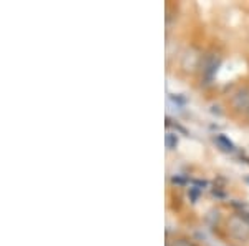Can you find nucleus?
Listing matches in <instances>:
<instances>
[{
    "label": "nucleus",
    "mask_w": 249,
    "mask_h": 246,
    "mask_svg": "<svg viewBox=\"0 0 249 246\" xmlns=\"http://www.w3.org/2000/svg\"><path fill=\"white\" fill-rule=\"evenodd\" d=\"M228 233L236 241H248L249 240V213L241 211L234 213L228 218Z\"/></svg>",
    "instance_id": "obj_1"
},
{
    "label": "nucleus",
    "mask_w": 249,
    "mask_h": 246,
    "mask_svg": "<svg viewBox=\"0 0 249 246\" xmlns=\"http://www.w3.org/2000/svg\"><path fill=\"white\" fill-rule=\"evenodd\" d=\"M230 103H231V108L236 112V114L248 115L249 114V87L248 85L239 87L238 90L231 95Z\"/></svg>",
    "instance_id": "obj_2"
},
{
    "label": "nucleus",
    "mask_w": 249,
    "mask_h": 246,
    "mask_svg": "<svg viewBox=\"0 0 249 246\" xmlns=\"http://www.w3.org/2000/svg\"><path fill=\"white\" fill-rule=\"evenodd\" d=\"M221 65V58L219 55H204L203 60H201V72H203V76L206 80H211L214 74L218 72V67Z\"/></svg>",
    "instance_id": "obj_3"
},
{
    "label": "nucleus",
    "mask_w": 249,
    "mask_h": 246,
    "mask_svg": "<svg viewBox=\"0 0 249 246\" xmlns=\"http://www.w3.org/2000/svg\"><path fill=\"white\" fill-rule=\"evenodd\" d=\"M201 60H203V57L201 55L198 54L196 50H188L186 52V55L183 57V68L186 72H190V70H195L196 67L198 65H201Z\"/></svg>",
    "instance_id": "obj_4"
},
{
    "label": "nucleus",
    "mask_w": 249,
    "mask_h": 246,
    "mask_svg": "<svg viewBox=\"0 0 249 246\" xmlns=\"http://www.w3.org/2000/svg\"><path fill=\"white\" fill-rule=\"evenodd\" d=\"M213 140H214V143L219 147V150L228 151V153H230V151H234V148H236V147H234V143H232L231 140L228 138V136H224V135H216Z\"/></svg>",
    "instance_id": "obj_5"
},
{
    "label": "nucleus",
    "mask_w": 249,
    "mask_h": 246,
    "mask_svg": "<svg viewBox=\"0 0 249 246\" xmlns=\"http://www.w3.org/2000/svg\"><path fill=\"white\" fill-rule=\"evenodd\" d=\"M168 246H195V243L190 238H175V240L168 243Z\"/></svg>",
    "instance_id": "obj_6"
},
{
    "label": "nucleus",
    "mask_w": 249,
    "mask_h": 246,
    "mask_svg": "<svg viewBox=\"0 0 249 246\" xmlns=\"http://www.w3.org/2000/svg\"><path fill=\"white\" fill-rule=\"evenodd\" d=\"M164 142H166L168 150H175L176 145H178V136H176L175 133H168L166 138H164Z\"/></svg>",
    "instance_id": "obj_7"
},
{
    "label": "nucleus",
    "mask_w": 249,
    "mask_h": 246,
    "mask_svg": "<svg viewBox=\"0 0 249 246\" xmlns=\"http://www.w3.org/2000/svg\"><path fill=\"white\" fill-rule=\"evenodd\" d=\"M246 116H248V120H249V114H248V115H246Z\"/></svg>",
    "instance_id": "obj_8"
}]
</instances>
